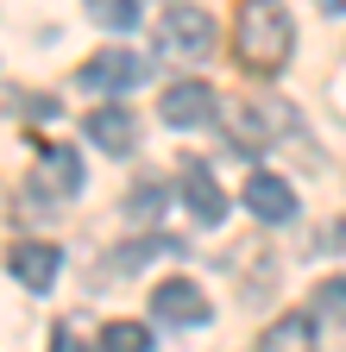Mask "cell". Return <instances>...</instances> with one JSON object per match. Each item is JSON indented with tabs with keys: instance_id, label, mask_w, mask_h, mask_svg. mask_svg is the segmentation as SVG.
<instances>
[{
	"instance_id": "6da1fadb",
	"label": "cell",
	"mask_w": 346,
	"mask_h": 352,
	"mask_svg": "<svg viewBox=\"0 0 346 352\" xmlns=\"http://www.w3.org/2000/svg\"><path fill=\"white\" fill-rule=\"evenodd\" d=\"M290 44H296V25H290L283 0H239V13H233V51H239L246 69H258V76L283 69Z\"/></svg>"
},
{
	"instance_id": "7a4b0ae2",
	"label": "cell",
	"mask_w": 346,
	"mask_h": 352,
	"mask_svg": "<svg viewBox=\"0 0 346 352\" xmlns=\"http://www.w3.org/2000/svg\"><path fill=\"white\" fill-rule=\"evenodd\" d=\"M283 126H290V113H283L277 101H258V95L227 101V139H233V151H239V157H258V151H265Z\"/></svg>"
},
{
	"instance_id": "3957f363",
	"label": "cell",
	"mask_w": 346,
	"mask_h": 352,
	"mask_svg": "<svg viewBox=\"0 0 346 352\" xmlns=\"http://www.w3.org/2000/svg\"><path fill=\"white\" fill-rule=\"evenodd\" d=\"M158 51L189 57V63L214 57V19L195 7V0H170V13L158 19Z\"/></svg>"
},
{
	"instance_id": "277c9868",
	"label": "cell",
	"mask_w": 346,
	"mask_h": 352,
	"mask_svg": "<svg viewBox=\"0 0 346 352\" xmlns=\"http://www.w3.org/2000/svg\"><path fill=\"white\" fill-rule=\"evenodd\" d=\"M25 189H32V201H45V208L76 201L82 195V157L69 145H38V164L25 176Z\"/></svg>"
},
{
	"instance_id": "5b68a950",
	"label": "cell",
	"mask_w": 346,
	"mask_h": 352,
	"mask_svg": "<svg viewBox=\"0 0 346 352\" xmlns=\"http://www.w3.org/2000/svg\"><path fill=\"white\" fill-rule=\"evenodd\" d=\"M145 76H151L145 51H95L82 63V88H95V95H126V88H139Z\"/></svg>"
},
{
	"instance_id": "8992f818",
	"label": "cell",
	"mask_w": 346,
	"mask_h": 352,
	"mask_svg": "<svg viewBox=\"0 0 346 352\" xmlns=\"http://www.w3.org/2000/svg\"><path fill=\"white\" fill-rule=\"evenodd\" d=\"M151 315L164 321V327H202L214 308H208V296H202V283H189V277H170V283H158L151 289Z\"/></svg>"
},
{
	"instance_id": "52a82bcc",
	"label": "cell",
	"mask_w": 346,
	"mask_h": 352,
	"mask_svg": "<svg viewBox=\"0 0 346 352\" xmlns=\"http://www.w3.org/2000/svg\"><path fill=\"white\" fill-rule=\"evenodd\" d=\"M164 120L177 132H195V126H214L221 107H214V88L208 82H170L164 88Z\"/></svg>"
},
{
	"instance_id": "ba28073f",
	"label": "cell",
	"mask_w": 346,
	"mask_h": 352,
	"mask_svg": "<svg viewBox=\"0 0 346 352\" xmlns=\"http://www.w3.org/2000/svg\"><path fill=\"white\" fill-rule=\"evenodd\" d=\"M177 176H183V201H189V214L202 220V227H221V220H227V195L214 189V170H208L202 157H183Z\"/></svg>"
},
{
	"instance_id": "9c48e42d",
	"label": "cell",
	"mask_w": 346,
	"mask_h": 352,
	"mask_svg": "<svg viewBox=\"0 0 346 352\" xmlns=\"http://www.w3.org/2000/svg\"><path fill=\"white\" fill-rule=\"evenodd\" d=\"M57 264H63L57 245H45V239H19L13 258H7V271H13V283H25V289H51V283H57Z\"/></svg>"
},
{
	"instance_id": "30bf717a",
	"label": "cell",
	"mask_w": 346,
	"mask_h": 352,
	"mask_svg": "<svg viewBox=\"0 0 346 352\" xmlns=\"http://www.w3.org/2000/svg\"><path fill=\"white\" fill-rule=\"evenodd\" d=\"M89 139L101 145V151H113V157H126L139 145V120H133V107H120V101H107V107H95L89 113Z\"/></svg>"
},
{
	"instance_id": "8fae6325",
	"label": "cell",
	"mask_w": 346,
	"mask_h": 352,
	"mask_svg": "<svg viewBox=\"0 0 346 352\" xmlns=\"http://www.w3.org/2000/svg\"><path fill=\"white\" fill-rule=\"evenodd\" d=\"M246 208H252L258 220H290V214H296V195H290V183H283V176L258 170L252 183H246Z\"/></svg>"
},
{
	"instance_id": "7c38bea8",
	"label": "cell",
	"mask_w": 346,
	"mask_h": 352,
	"mask_svg": "<svg viewBox=\"0 0 346 352\" xmlns=\"http://www.w3.org/2000/svg\"><path fill=\"white\" fill-rule=\"evenodd\" d=\"M258 352H315V315H277L258 333Z\"/></svg>"
},
{
	"instance_id": "4fadbf2b",
	"label": "cell",
	"mask_w": 346,
	"mask_h": 352,
	"mask_svg": "<svg viewBox=\"0 0 346 352\" xmlns=\"http://www.w3.org/2000/svg\"><path fill=\"white\" fill-rule=\"evenodd\" d=\"M101 32H133L139 25V0H82Z\"/></svg>"
},
{
	"instance_id": "5bb4252c",
	"label": "cell",
	"mask_w": 346,
	"mask_h": 352,
	"mask_svg": "<svg viewBox=\"0 0 346 352\" xmlns=\"http://www.w3.org/2000/svg\"><path fill=\"white\" fill-rule=\"evenodd\" d=\"M101 352H151V327L145 321H107L101 327Z\"/></svg>"
},
{
	"instance_id": "9a60e30c",
	"label": "cell",
	"mask_w": 346,
	"mask_h": 352,
	"mask_svg": "<svg viewBox=\"0 0 346 352\" xmlns=\"http://www.w3.org/2000/svg\"><path fill=\"white\" fill-rule=\"evenodd\" d=\"M315 315H327V321H346V277H327V283L315 289Z\"/></svg>"
},
{
	"instance_id": "2e32d148",
	"label": "cell",
	"mask_w": 346,
	"mask_h": 352,
	"mask_svg": "<svg viewBox=\"0 0 346 352\" xmlns=\"http://www.w3.org/2000/svg\"><path fill=\"white\" fill-rule=\"evenodd\" d=\"M158 252H170V245H164V239H133V245H120L113 264H120V271H139V264H151Z\"/></svg>"
},
{
	"instance_id": "e0dca14e",
	"label": "cell",
	"mask_w": 346,
	"mask_h": 352,
	"mask_svg": "<svg viewBox=\"0 0 346 352\" xmlns=\"http://www.w3.org/2000/svg\"><path fill=\"white\" fill-rule=\"evenodd\" d=\"M133 214H139V220H151V214H158V183H145V189L133 195Z\"/></svg>"
},
{
	"instance_id": "ac0fdd59",
	"label": "cell",
	"mask_w": 346,
	"mask_h": 352,
	"mask_svg": "<svg viewBox=\"0 0 346 352\" xmlns=\"http://www.w3.org/2000/svg\"><path fill=\"white\" fill-rule=\"evenodd\" d=\"M51 346H57V352H89V346H82V340H76V327H69V321H63V327L51 333Z\"/></svg>"
},
{
	"instance_id": "d6986e66",
	"label": "cell",
	"mask_w": 346,
	"mask_h": 352,
	"mask_svg": "<svg viewBox=\"0 0 346 352\" xmlns=\"http://www.w3.org/2000/svg\"><path fill=\"white\" fill-rule=\"evenodd\" d=\"M321 13H346V0H321Z\"/></svg>"
}]
</instances>
